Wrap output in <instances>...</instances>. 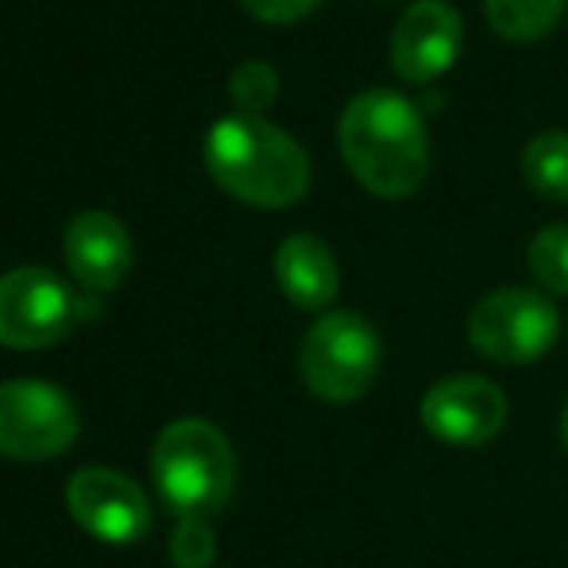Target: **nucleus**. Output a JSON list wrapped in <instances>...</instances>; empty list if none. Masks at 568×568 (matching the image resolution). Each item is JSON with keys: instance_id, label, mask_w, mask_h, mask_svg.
Masks as SVG:
<instances>
[{"instance_id": "nucleus-1", "label": "nucleus", "mask_w": 568, "mask_h": 568, "mask_svg": "<svg viewBox=\"0 0 568 568\" xmlns=\"http://www.w3.org/2000/svg\"><path fill=\"white\" fill-rule=\"evenodd\" d=\"M337 143L352 179L383 202L418 194L429 174L426 120L398 90L375 85L356 93L341 113Z\"/></svg>"}, {"instance_id": "nucleus-2", "label": "nucleus", "mask_w": 568, "mask_h": 568, "mask_svg": "<svg viewBox=\"0 0 568 568\" xmlns=\"http://www.w3.org/2000/svg\"><path fill=\"white\" fill-rule=\"evenodd\" d=\"M213 182L252 210H286L310 190V155L286 128L263 116L229 113L205 132Z\"/></svg>"}, {"instance_id": "nucleus-3", "label": "nucleus", "mask_w": 568, "mask_h": 568, "mask_svg": "<svg viewBox=\"0 0 568 568\" xmlns=\"http://www.w3.org/2000/svg\"><path fill=\"white\" fill-rule=\"evenodd\" d=\"M151 479L174 515H213L232 499L236 453L205 418H179L155 437Z\"/></svg>"}, {"instance_id": "nucleus-4", "label": "nucleus", "mask_w": 568, "mask_h": 568, "mask_svg": "<svg viewBox=\"0 0 568 568\" xmlns=\"http://www.w3.org/2000/svg\"><path fill=\"white\" fill-rule=\"evenodd\" d=\"M383 372L379 329L356 310H329L298 344V375L322 403L348 406L375 387Z\"/></svg>"}, {"instance_id": "nucleus-5", "label": "nucleus", "mask_w": 568, "mask_h": 568, "mask_svg": "<svg viewBox=\"0 0 568 568\" xmlns=\"http://www.w3.org/2000/svg\"><path fill=\"white\" fill-rule=\"evenodd\" d=\"M468 344L495 364H534L549 356L561 337V314L541 291L530 286H499L484 294L468 314Z\"/></svg>"}, {"instance_id": "nucleus-6", "label": "nucleus", "mask_w": 568, "mask_h": 568, "mask_svg": "<svg viewBox=\"0 0 568 568\" xmlns=\"http://www.w3.org/2000/svg\"><path fill=\"white\" fill-rule=\"evenodd\" d=\"M78 410L70 395L43 379L0 383V456L54 460L78 442Z\"/></svg>"}, {"instance_id": "nucleus-7", "label": "nucleus", "mask_w": 568, "mask_h": 568, "mask_svg": "<svg viewBox=\"0 0 568 568\" xmlns=\"http://www.w3.org/2000/svg\"><path fill=\"white\" fill-rule=\"evenodd\" d=\"M82 314V298L47 267H12L0 275V344L51 348Z\"/></svg>"}, {"instance_id": "nucleus-8", "label": "nucleus", "mask_w": 568, "mask_h": 568, "mask_svg": "<svg viewBox=\"0 0 568 568\" xmlns=\"http://www.w3.org/2000/svg\"><path fill=\"white\" fill-rule=\"evenodd\" d=\"M510 403L503 387L487 375L476 372H456L437 379L434 387L422 395L418 418L434 442L449 445V449H484L507 426Z\"/></svg>"}, {"instance_id": "nucleus-9", "label": "nucleus", "mask_w": 568, "mask_h": 568, "mask_svg": "<svg viewBox=\"0 0 568 568\" xmlns=\"http://www.w3.org/2000/svg\"><path fill=\"white\" fill-rule=\"evenodd\" d=\"M67 507L85 534L109 546H132L151 526V503L143 487L105 464H90L70 476Z\"/></svg>"}, {"instance_id": "nucleus-10", "label": "nucleus", "mask_w": 568, "mask_h": 568, "mask_svg": "<svg viewBox=\"0 0 568 568\" xmlns=\"http://www.w3.org/2000/svg\"><path fill=\"white\" fill-rule=\"evenodd\" d=\"M464 47V16L449 0H414L390 36V67L406 85H429Z\"/></svg>"}, {"instance_id": "nucleus-11", "label": "nucleus", "mask_w": 568, "mask_h": 568, "mask_svg": "<svg viewBox=\"0 0 568 568\" xmlns=\"http://www.w3.org/2000/svg\"><path fill=\"white\" fill-rule=\"evenodd\" d=\"M67 267L78 278V286L90 294H105L124 283L132 267V236L124 221L105 210H85L67 225L62 236Z\"/></svg>"}, {"instance_id": "nucleus-12", "label": "nucleus", "mask_w": 568, "mask_h": 568, "mask_svg": "<svg viewBox=\"0 0 568 568\" xmlns=\"http://www.w3.org/2000/svg\"><path fill=\"white\" fill-rule=\"evenodd\" d=\"M275 283L298 310H325L341 291L337 255L314 232H294L275 252Z\"/></svg>"}, {"instance_id": "nucleus-13", "label": "nucleus", "mask_w": 568, "mask_h": 568, "mask_svg": "<svg viewBox=\"0 0 568 568\" xmlns=\"http://www.w3.org/2000/svg\"><path fill=\"white\" fill-rule=\"evenodd\" d=\"M568 0H484L491 31L507 43H534L565 20Z\"/></svg>"}, {"instance_id": "nucleus-14", "label": "nucleus", "mask_w": 568, "mask_h": 568, "mask_svg": "<svg viewBox=\"0 0 568 568\" xmlns=\"http://www.w3.org/2000/svg\"><path fill=\"white\" fill-rule=\"evenodd\" d=\"M523 179L538 197L568 205V132L554 128V132H541L526 143Z\"/></svg>"}, {"instance_id": "nucleus-15", "label": "nucleus", "mask_w": 568, "mask_h": 568, "mask_svg": "<svg viewBox=\"0 0 568 568\" xmlns=\"http://www.w3.org/2000/svg\"><path fill=\"white\" fill-rule=\"evenodd\" d=\"M526 267L546 294H568V225H546L526 247Z\"/></svg>"}, {"instance_id": "nucleus-16", "label": "nucleus", "mask_w": 568, "mask_h": 568, "mask_svg": "<svg viewBox=\"0 0 568 568\" xmlns=\"http://www.w3.org/2000/svg\"><path fill=\"white\" fill-rule=\"evenodd\" d=\"M229 98H232V105H236V113L263 116L278 98L275 67H271V62H260V59L240 62L229 78Z\"/></svg>"}, {"instance_id": "nucleus-17", "label": "nucleus", "mask_w": 568, "mask_h": 568, "mask_svg": "<svg viewBox=\"0 0 568 568\" xmlns=\"http://www.w3.org/2000/svg\"><path fill=\"white\" fill-rule=\"evenodd\" d=\"M166 554H171L174 568H213V561H217V538H213L210 523L202 515H186L174 526Z\"/></svg>"}, {"instance_id": "nucleus-18", "label": "nucleus", "mask_w": 568, "mask_h": 568, "mask_svg": "<svg viewBox=\"0 0 568 568\" xmlns=\"http://www.w3.org/2000/svg\"><path fill=\"white\" fill-rule=\"evenodd\" d=\"M240 4L263 23H294V20H302V16L314 12L322 0H240Z\"/></svg>"}, {"instance_id": "nucleus-19", "label": "nucleus", "mask_w": 568, "mask_h": 568, "mask_svg": "<svg viewBox=\"0 0 568 568\" xmlns=\"http://www.w3.org/2000/svg\"><path fill=\"white\" fill-rule=\"evenodd\" d=\"M561 442H565V449H568V403H565V410H561Z\"/></svg>"}]
</instances>
